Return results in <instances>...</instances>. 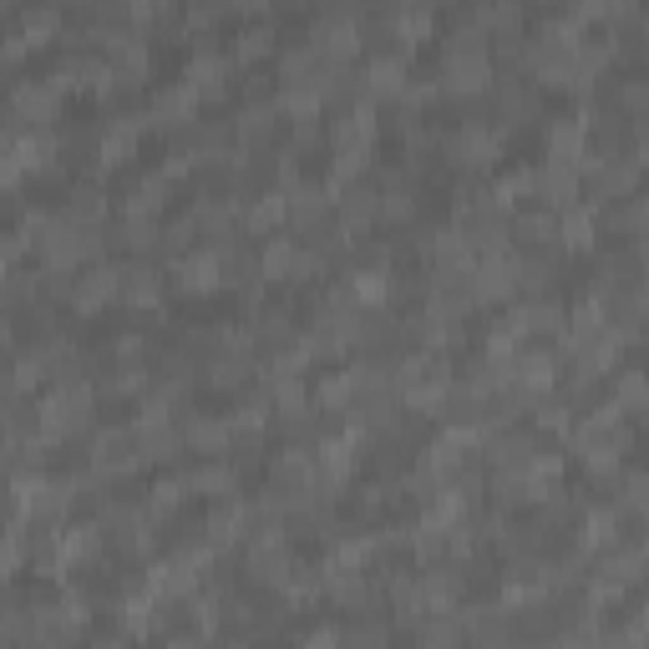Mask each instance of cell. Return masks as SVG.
Here are the masks:
<instances>
[{"label":"cell","instance_id":"obj_1","mask_svg":"<svg viewBox=\"0 0 649 649\" xmlns=\"http://www.w3.org/2000/svg\"><path fill=\"white\" fill-rule=\"evenodd\" d=\"M11 107L15 112H26L31 122H46V117L56 112V87H36V81H26V87H15Z\"/></svg>","mask_w":649,"mask_h":649},{"label":"cell","instance_id":"obj_2","mask_svg":"<svg viewBox=\"0 0 649 649\" xmlns=\"http://www.w3.org/2000/svg\"><path fill=\"white\" fill-rule=\"evenodd\" d=\"M112 294H117V269H91L77 290V310H97V305H107Z\"/></svg>","mask_w":649,"mask_h":649},{"label":"cell","instance_id":"obj_3","mask_svg":"<svg viewBox=\"0 0 649 649\" xmlns=\"http://www.w3.org/2000/svg\"><path fill=\"white\" fill-rule=\"evenodd\" d=\"M370 81H376V91H401V81H406L401 56H376L370 62Z\"/></svg>","mask_w":649,"mask_h":649},{"label":"cell","instance_id":"obj_4","mask_svg":"<svg viewBox=\"0 0 649 649\" xmlns=\"http://www.w3.org/2000/svg\"><path fill=\"white\" fill-rule=\"evenodd\" d=\"M188 442L198 446V452H224V446H229V426H218V421H193Z\"/></svg>","mask_w":649,"mask_h":649},{"label":"cell","instance_id":"obj_5","mask_svg":"<svg viewBox=\"0 0 649 649\" xmlns=\"http://www.w3.org/2000/svg\"><path fill=\"white\" fill-rule=\"evenodd\" d=\"M128 300H132V305H153V300H157V274H153V269H132V274H128Z\"/></svg>","mask_w":649,"mask_h":649},{"label":"cell","instance_id":"obj_6","mask_svg":"<svg viewBox=\"0 0 649 649\" xmlns=\"http://www.w3.org/2000/svg\"><path fill=\"white\" fill-rule=\"evenodd\" d=\"M376 204H381V198H376V193H370V188H356V193H350V198H345V224L356 229L360 218H376V214H381V208H376Z\"/></svg>","mask_w":649,"mask_h":649},{"label":"cell","instance_id":"obj_7","mask_svg":"<svg viewBox=\"0 0 649 649\" xmlns=\"http://www.w3.org/2000/svg\"><path fill=\"white\" fill-rule=\"evenodd\" d=\"M563 239H573V249H584L588 239H594V224H588L584 208H573V214H563Z\"/></svg>","mask_w":649,"mask_h":649},{"label":"cell","instance_id":"obj_8","mask_svg":"<svg viewBox=\"0 0 649 649\" xmlns=\"http://www.w3.org/2000/svg\"><path fill=\"white\" fill-rule=\"evenodd\" d=\"M229 482H234L229 467H204L198 477H193V487H198V492H229Z\"/></svg>","mask_w":649,"mask_h":649},{"label":"cell","instance_id":"obj_9","mask_svg":"<svg viewBox=\"0 0 649 649\" xmlns=\"http://www.w3.org/2000/svg\"><path fill=\"white\" fill-rule=\"evenodd\" d=\"M269 26H254V31H239V56H259V52H269Z\"/></svg>","mask_w":649,"mask_h":649},{"label":"cell","instance_id":"obj_10","mask_svg":"<svg viewBox=\"0 0 649 649\" xmlns=\"http://www.w3.org/2000/svg\"><path fill=\"white\" fill-rule=\"evenodd\" d=\"M421 649H457V629H446V624H432V629L421 635Z\"/></svg>","mask_w":649,"mask_h":649},{"label":"cell","instance_id":"obj_11","mask_svg":"<svg viewBox=\"0 0 649 649\" xmlns=\"http://www.w3.org/2000/svg\"><path fill=\"white\" fill-rule=\"evenodd\" d=\"M381 629H376V624H366V629H356V635H345V644L350 649H381Z\"/></svg>","mask_w":649,"mask_h":649},{"label":"cell","instance_id":"obj_12","mask_svg":"<svg viewBox=\"0 0 649 649\" xmlns=\"http://www.w3.org/2000/svg\"><path fill=\"white\" fill-rule=\"evenodd\" d=\"M335 644H340L335 635H310V644H305V649H335Z\"/></svg>","mask_w":649,"mask_h":649},{"label":"cell","instance_id":"obj_13","mask_svg":"<svg viewBox=\"0 0 649 649\" xmlns=\"http://www.w3.org/2000/svg\"><path fill=\"white\" fill-rule=\"evenodd\" d=\"M167 649H204V644H198V639H173Z\"/></svg>","mask_w":649,"mask_h":649}]
</instances>
